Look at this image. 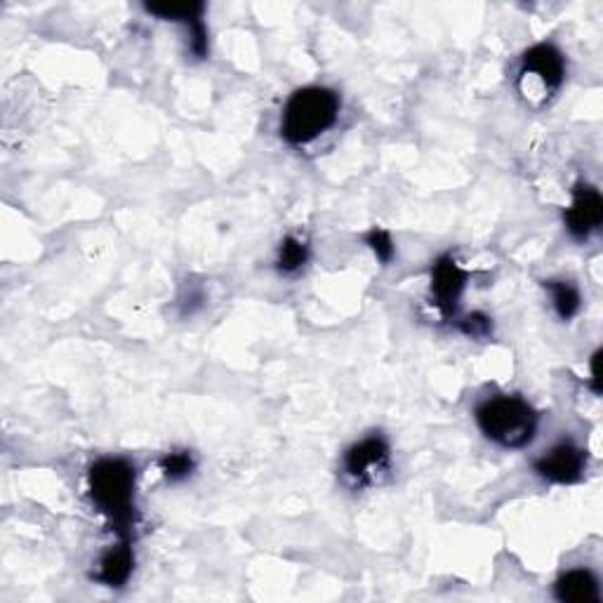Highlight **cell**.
<instances>
[{
    "label": "cell",
    "mask_w": 603,
    "mask_h": 603,
    "mask_svg": "<svg viewBox=\"0 0 603 603\" xmlns=\"http://www.w3.org/2000/svg\"><path fill=\"white\" fill-rule=\"evenodd\" d=\"M180 304H182V314H193V309L203 304V293L201 290L187 288V295L180 300Z\"/></svg>",
    "instance_id": "cell-17"
},
{
    "label": "cell",
    "mask_w": 603,
    "mask_h": 603,
    "mask_svg": "<svg viewBox=\"0 0 603 603\" xmlns=\"http://www.w3.org/2000/svg\"><path fill=\"white\" fill-rule=\"evenodd\" d=\"M533 470L544 481L559 483V485H571L585 476L587 455H585V451L577 449L575 443L561 441L554 445L550 453H544L542 458L535 460Z\"/></svg>",
    "instance_id": "cell-5"
},
{
    "label": "cell",
    "mask_w": 603,
    "mask_h": 603,
    "mask_svg": "<svg viewBox=\"0 0 603 603\" xmlns=\"http://www.w3.org/2000/svg\"><path fill=\"white\" fill-rule=\"evenodd\" d=\"M193 470H197V460H193L189 451H172L165 458H161V472L170 483L187 481L193 474Z\"/></svg>",
    "instance_id": "cell-14"
},
{
    "label": "cell",
    "mask_w": 603,
    "mask_h": 603,
    "mask_svg": "<svg viewBox=\"0 0 603 603\" xmlns=\"http://www.w3.org/2000/svg\"><path fill=\"white\" fill-rule=\"evenodd\" d=\"M521 81L533 78L540 83L544 94H554L566 81V60L559 48L552 43H537L526 50L521 60Z\"/></svg>",
    "instance_id": "cell-7"
},
{
    "label": "cell",
    "mask_w": 603,
    "mask_h": 603,
    "mask_svg": "<svg viewBox=\"0 0 603 603\" xmlns=\"http://www.w3.org/2000/svg\"><path fill=\"white\" fill-rule=\"evenodd\" d=\"M432 298L445 319L455 316L462 293L470 283V271L462 269L453 255H441L432 267Z\"/></svg>",
    "instance_id": "cell-6"
},
{
    "label": "cell",
    "mask_w": 603,
    "mask_h": 603,
    "mask_svg": "<svg viewBox=\"0 0 603 603\" xmlns=\"http://www.w3.org/2000/svg\"><path fill=\"white\" fill-rule=\"evenodd\" d=\"M363 243L373 250V255H375L378 262L384 264V267H386L389 262H392L394 255H396V248H394L392 237H389V231H384V229H380V227H373L371 231H368L365 237H363Z\"/></svg>",
    "instance_id": "cell-15"
},
{
    "label": "cell",
    "mask_w": 603,
    "mask_h": 603,
    "mask_svg": "<svg viewBox=\"0 0 603 603\" xmlns=\"http://www.w3.org/2000/svg\"><path fill=\"white\" fill-rule=\"evenodd\" d=\"M474 418L481 434L507 451H521L531 445L540 424L535 408L521 396H498L483 401L476 408Z\"/></svg>",
    "instance_id": "cell-3"
},
{
    "label": "cell",
    "mask_w": 603,
    "mask_h": 603,
    "mask_svg": "<svg viewBox=\"0 0 603 603\" xmlns=\"http://www.w3.org/2000/svg\"><path fill=\"white\" fill-rule=\"evenodd\" d=\"M554 596L563 603H599L601 601L599 580L587 569L569 571L554 582Z\"/></svg>",
    "instance_id": "cell-11"
},
{
    "label": "cell",
    "mask_w": 603,
    "mask_h": 603,
    "mask_svg": "<svg viewBox=\"0 0 603 603\" xmlns=\"http://www.w3.org/2000/svg\"><path fill=\"white\" fill-rule=\"evenodd\" d=\"M134 569V554H132V540L119 537V544H113L97 563V571L92 580L100 582L104 587H123L130 580Z\"/></svg>",
    "instance_id": "cell-10"
},
{
    "label": "cell",
    "mask_w": 603,
    "mask_h": 603,
    "mask_svg": "<svg viewBox=\"0 0 603 603\" xmlns=\"http://www.w3.org/2000/svg\"><path fill=\"white\" fill-rule=\"evenodd\" d=\"M460 330L466 335V338H474V340H483L489 338L493 333V323L489 316L483 314H472V316H464L460 321Z\"/></svg>",
    "instance_id": "cell-16"
},
{
    "label": "cell",
    "mask_w": 603,
    "mask_h": 603,
    "mask_svg": "<svg viewBox=\"0 0 603 603\" xmlns=\"http://www.w3.org/2000/svg\"><path fill=\"white\" fill-rule=\"evenodd\" d=\"M134 483H138L134 464L125 458H102L88 472V491L94 510L107 519L109 529L123 540H132L134 521H138Z\"/></svg>",
    "instance_id": "cell-1"
},
{
    "label": "cell",
    "mask_w": 603,
    "mask_h": 603,
    "mask_svg": "<svg viewBox=\"0 0 603 603\" xmlns=\"http://www.w3.org/2000/svg\"><path fill=\"white\" fill-rule=\"evenodd\" d=\"M340 107V94L323 86H309L293 92L281 119L283 140L293 147L314 142L338 123Z\"/></svg>",
    "instance_id": "cell-2"
},
{
    "label": "cell",
    "mask_w": 603,
    "mask_h": 603,
    "mask_svg": "<svg viewBox=\"0 0 603 603\" xmlns=\"http://www.w3.org/2000/svg\"><path fill=\"white\" fill-rule=\"evenodd\" d=\"M309 262V245L298 237H285L277 252V269L285 277H293Z\"/></svg>",
    "instance_id": "cell-13"
},
{
    "label": "cell",
    "mask_w": 603,
    "mask_h": 603,
    "mask_svg": "<svg viewBox=\"0 0 603 603\" xmlns=\"http://www.w3.org/2000/svg\"><path fill=\"white\" fill-rule=\"evenodd\" d=\"M144 10L153 17L163 19V22H178L184 24L189 31V48L193 57H203L208 54V29L203 22V3H149Z\"/></svg>",
    "instance_id": "cell-9"
},
{
    "label": "cell",
    "mask_w": 603,
    "mask_h": 603,
    "mask_svg": "<svg viewBox=\"0 0 603 603\" xmlns=\"http://www.w3.org/2000/svg\"><path fill=\"white\" fill-rule=\"evenodd\" d=\"M563 222L573 239L585 241L603 224V199L599 189L590 184H577L573 189V201L563 212Z\"/></svg>",
    "instance_id": "cell-8"
},
{
    "label": "cell",
    "mask_w": 603,
    "mask_h": 603,
    "mask_svg": "<svg viewBox=\"0 0 603 603\" xmlns=\"http://www.w3.org/2000/svg\"><path fill=\"white\" fill-rule=\"evenodd\" d=\"M389 464H392V451H389V443L380 434L365 436L363 441L349 445L342 458V470L356 489L380 483L382 476L389 474Z\"/></svg>",
    "instance_id": "cell-4"
},
{
    "label": "cell",
    "mask_w": 603,
    "mask_h": 603,
    "mask_svg": "<svg viewBox=\"0 0 603 603\" xmlns=\"http://www.w3.org/2000/svg\"><path fill=\"white\" fill-rule=\"evenodd\" d=\"M544 288L550 290L552 295V304H554V311L556 316L561 321H571L580 314L582 309V295L575 283L571 281H544Z\"/></svg>",
    "instance_id": "cell-12"
},
{
    "label": "cell",
    "mask_w": 603,
    "mask_h": 603,
    "mask_svg": "<svg viewBox=\"0 0 603 603\" xmlns=\"http://www.w3.org/2000/svg\"><path fill=\"white\" fill-rule=\"evenodd\" d=\"M599 356H601V352H596L592 356V392L594 394H601V386H599Z\"/></svg>",
    "instance_id": "cell-18"
}]
</instances>
